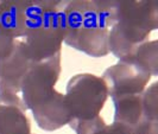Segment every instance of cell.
<instances>
[{
    "label": "cell",
    "instance_id": "1",
    "mask_svg": "<svg viewBox=\"0 0 158 134\" xmlns=\"http://www.w3.org/2000/svg\"><path fill=\"white\" fill-rule=\"evenodd\" d=\"M110 8L111 1L73 0L63 8L64 43L90 57H105L110 54Z\"/></svg>",
    "mask_w": 158,
    "mask_h": 134
},
{
    "label": "cell",
    "instance_id": "2",
    "mask_svg": "<svg viewBox=\"0 0 158 134\" xmlns=\"http://www.w3.org/2000/svg\"><path fill=\"white\" fill-rule=\"evenodd\" d=\"M108 23V50L125 59L158 29V2L112 0Z\"/></svg>",
    "mask_w": 158,
    "mask_h": 134
},
{
    "label": "cell",
    "instance_id": "3",
    "mask_svg": "<svg viewBox=\"0 0 158 134\" xmlns=\"http://www.w3.org/2000/svg\"><path fill=\"white\" fill-rule=\"evenodd\" d=\"M65 4L67 1L27 0L24 36L20 40L32 62L61 52L65 38Z\"/></svg>",
    "mask_w": 158,
    "mask_h": 134
},
{
    "label": "cell",
    "instance_id": "4",
    "mask_svg": "<svg viewBox=\"0 0 158 134\" xmlns=\"http://www.w3.org/2000/svg\"><path fill=\"white\" fill-rule=\"evenodd\" d=\"M64 96L73 120H90L100 116L108 91L102 77L85 72L69 79Z\"/></svg>",
    "mask_w": 158,
    "mask_h": 134
},
{
    "label": "cell",
    "instance_id": "5",
    "mask_svg": "<svg viewBox=\"0 0 158 134\" xmlns=\"http://www.w3.org/2000/svg\"><path fill=\"white\" fill-rule=\"evenodd\" d=\"M62 71V55L56 54L47 59L35 62L25 74L22 86V100L27 111L49 99L55 91Z\"/></svg>",
    "mask_w": 158,
    "mask_h": 134
},
{
    "label": "cell",
    "instance_id": "6",
    "mask_svg": "<svg viewBox=\"0 0 158 134\" xmlns=\"http://www.w3.org/2000/svg\"><path fill=\"white\" fill-rule=\"evenodd\" d=\"M106 83L108 96L112 99L121 95H138L146 89L151 74L132 59H119L108 67L101 76Z\"/></svg>",
    "mask_w": 158,
    "mask_h": 134
},
{
    "label": "cell",
    "instance_id": "7",
    "mask_svg": "<svg viewBox=\"0 0 158 134\" xmlns=\"http://www.w3.org/2000/svg\"><path fill=\"white\" fill-rule=\"evenodd\" d=\"M114 103V118L112 125L115 126L123 134H146L153 126L148 119L142 94L121 95L112 99Z\"/></svg>",
    "mask_w": 158,
    "mask_h": 134
},
{
    "label": "cell",
    "instance_id": "8",
    "mask_svg": "<svg viewBox=\"0 0 158 134\" xmlns=\"http://www.w3.org/2000/svg\"><path fill=\"white\" fill-rule=\"evenodd\" d=\"M35 63L29 58L23 42L17 39L12 51L0 59V95H18L25 74Z\"/></svg>",
    "mask_w": 158,
    "mask_h": 134
},
{
    "label": "cell",
    "instance_id": "9",
    "mask_svg": "<svg viewBox=\"0 0 158 134\" xmlns=\"http://www.w3.org/2000/svg\"><path fill=\"white\" fill-rule=\"evenodd\" d=\"M37 126L40 129L52 132L69 125L73 116L65 102L64 94L55 90L45 101L31 109Z\"/></svg>",
    "mask_w": 158,
    "mask_h": 134
},
{
    "label": "cell",
    "instance_id": "10",
    "mask_svg": "<svg viewBox=\"0 0 158 134\" xmlns=\"http://www.w3.org/2000/svg\"><path fill=\"white\" fill-rule=\"evenodd\" d=\"M19 95H0V134H31V122Z\"/></svg>",
    "mask_w": 158,
    "mask_h": 134
},
{
    "label": "cell",
    "instance_id": "11",
    "mask_svg": "<svg viewBox=\"0 0 158 134\" xmlns=\"http://www.w3.org/2000/svg\"><path fill=\"white\" fill-rule=\"evenodd\" d=\"M125 59H132L144 67L152 77L158 75V40H148L140 44Z\"/></svg>",
    "mask_w": 158,
    "mask_h": 134
},
{
    "label": "cell",
    "instance_id": "12",
    "mask_svg": "<svg viewBox=\"0 0 158 134\" xmlns=\"http://www.w3.org/2000/svg\"><path fill=\"white\" fill-rule=\"evenodd\" d=\"M69 126L76 134H123L112 124L107 125L101 116L90 120H71Z\"/></svg>",
    "mask_w": 158,
    "mask_h": 134
},
{
    "label": "cell",
    "instance_id": "13",
    "mask_svg": "<svg viewBox=\"0 0 158 134\" xmlns=\"http://www.w3.org/2000/svg\"><path fill=\"white\" fill-rule=\"evenodd\" d=\"M158 83L155 82L142 93L144 111L152 124H158Z\"/></svg>",
    "mask_w": 158,
    "mask_h": 134
},
{
    "label": "cell",
    "instance_id": "14",
    "mask_svg": "<svg viewBox=\"0 0 158 134\" xmlns=\"http://www.w3.org/2000/svg\"><path fill=\"white\" fill-rule=\"evenodd\" d=\"M16 40L0 7V59L6 57L12 51Z\"/></svg>",
    "mask_w": 158,
    "mask_h": 134
},
{
    "label": "cell",
    "instance_id": "15",
    "mask_svg": "<svg viewBox=\"0 0 158 134\" xmlns=\"http://www.w3.org/2000/svg\"><path fill=\"white\" fill-rule=\"evenodd\" d=\"M146 134H158V125L153 126Z\"/></svg>",
    "mask_w": 158,
    "mask_h": 134
}]
</instances>
